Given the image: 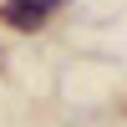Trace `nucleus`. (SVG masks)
Returning a JSON list of instances; mask_svg holds the SVG:
<instances>
[{
  "mask_svg": "<svg viewBox=\"0 0 127 127\" xmlns=\"http://www.w3.org/2000/svg\"><path fill=\"white\" fill-rule=\"evenodd\" d=\"M66 0H5L0 5V20H10L15 31H41L51 20V10H61Z\"/></svg>",
  "mask_w": 127,
  "mask_h": 127,
  "instance_id": "1",
  "label": "nucleus"
}]
</instances>
